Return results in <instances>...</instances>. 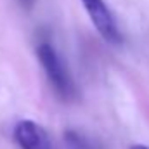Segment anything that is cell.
<instances>
[{"mask_svg":"<svg viewBox=\"0 0 149 149\" xmlns=\"http://www.w3.org/2000/svg\"><path fill=\"white\" fill-rule=\"evenodd\" d=\"M14 142L21 149H52L47 132L30 120H23L14 127Z\"/></svg>","mask_w":149,"mask_h":149,"instance_id":"obj_3","label":"cell"},{"mask_svg":"<svg viewBox=\"0 0 149 149\" xmlns=\"http://www.w3.org/2000/svg\"><path fill=\"white\" fill-rule=\"evenodd\" d=\"M37 56L45 74L49 76L50 83L54 85L56 92L63 99H71L74 95V85L64 68V64L61 63L57 52L54 50V47L50 43H40L37 49Z\"/></svg>","mask_w":149,"mask_h":149,"instance_id":"obj_1","label":"cell"},{"mask_svg":"<svg viewBox=\"0 0 149 149\" xmlns=\"http://www.w3.org/2000/svg\"><path fill=\"white\" fill-rule=\"evenodd\" d=\"M130 149H149V148H146V146H139V144H135V146H132Z\"/></svg>","mask_w":149,"mask_h":149,"instance_id":"obj_6","label":"cell"},{"mask_svg":"<svg viewBox=\"0 0 149 149\" xmlns=\"http://www.w3.org/2000/svg\"><path fill=\"white\" fill-rule=\"evenodd\" d=\"M81 2L92 19L94 26L101 33V37L113 45H120L123 42V38H121V33L113 19V14L109 12L108 5L104 3V0H81Z\"/></svg>","mask_w":149,"mask_h":149,"instance_id":"obj_2","label":"cell"},{"mask_svg":"<svg viewBox=\"0 0 149 149\" xmlns=\"http://www.w3.org/2000/svg\"><path fill=\"white\" fill-rule=\"evenodd\" d=\"M66 141H68L70 149H92L78 134H74V132H68L66 134Z\"/></svg>","mask_w":149,"mask_h":149,"instance_id":"obj_4","label":"cell"},{"mask_svg":"<svg viewBox=\"0 0 149 149\" xmlns=\"http://www.w3.org/2000/svg\"><path fill=\"white\" fill-rule=\"evenodd\" d=\"M33 2H35V0H19V3H21L23 7H26V9H30V7L33 5Z\"/></svg>","mask_w":149,"mask_h":149,"instance_id":"obj_5","label":"cell"}]
</instances>
